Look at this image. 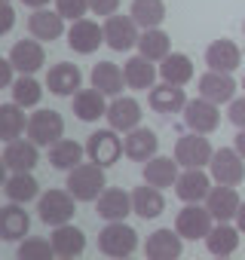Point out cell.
Masks as SVG:
<instances>
[{"label":"cell","instance_id":"7","mask_svg":"<svg viewBox=\"0 0 245 260\" xmlns=\"http://www.w3.org/2000/svg\"><path fill=\"white\" fill-rule=\"evenodd\" d=\"M215 217H211V211L208 208H202L199 202H187V208H181L178 211V217H175V230L184 236V239H205L208 233H211V223Z\"/></svg>","mask_w":245,"mask_h":260},{"label":"cell","instance_id":"31","mask_svg":"<svg viewBox=\"0 0 245 260\" xmlns=\"http://www.w3.org/2000/svg\"><path fill=\"white\" fill-rule=\"evenodd\" d=\"M160 77H163V83L187 86V83L193 80V61H190L187 55H181V52H172V55H166L163 64H160Z\"/></svg>","mask_w":245,"mask_h":260},{"label":"cell","instance_id":"4","mask_svg":"<svg viewBox=\"0 0 245 260\" xmlns=\"http://www.w3.org/2000/svg\"><path fill=\"white\" fill-rule=\"evenodd\" d=\"M74 202H77V196H74L71 190H49V193H43L40 202H37L40 220L49 223V226L71 223V217H74Z\"/></svg>","mask_w":245,"mask_h":260},{"label":"cell","instance_id":"45","mask_svg":"<svg viewBox=\"0 0 245 260\" xmlns=\"http://www.w3.org/2000/svg\"><path fill=\"white\" fill-rule=\"evenodd\" d=\"M13 22H16V13H13V7L7 4V7H4V25H0V34H10Z\"/></svg>","mask_w":245,"mask_h":260},{"label":"cell","instance_id":"28","mask_svg":"<svg viewBox=\"0 0 245 260\" xmlns=\"http://www.w3.org/2000/svg\"><path fill=\"white\" fill-rule=\"evenodd\" d=\"M74 113H77V119H83V122H95L98 116H104V113H107L104 92H98L95 86H92V89H80V92L74 95Z\"/></svg>","mask_w":245,"mask_h":260},{"label":"cell","instance_id":"3","mask_svg":"<svg viewBox=\"0 0 245 260\" xmlns=\"http://www.w3.org/2000/svg\"><path fill=\"white\" fill-rule=\"evenodd\" d=\"M65 135V119L58 110H37L28 119V138L37 147H52Z\"/></svg>","mask_w":245,"mask_h":260},{"label":"cell","instance_id":"27","mask_svg":"<svg viewBox=\"0 0 245 260\" xmlns=\"http://www.w3.org/2000/svg\"><path fill=\"white\" fill-rule=\"evenodd\" d=\"M144 181L150 187H160V190L175 187V181H178V159H172V156H154V159H147L144 162Z\"/></svg>","mask_w":245,"mask_h":260},{"label":"cell","instance_id":"49","mask_svg":"<svg viewBox=\"0 0 245 260\" xmlns=\"http://www.w3.org/2000/svg\"><path fill=\"white\" fill-rule=\"evenodd\" d=\"M242 89H245V80H242Z\"/></svg>","mask_w":245,"mask_h":260},{"label":"cell","instance_id":"30","mask_svg":"<svg viewBox=\"0 0 245 260\" xmlns=\"http://www.w3.org/2000/svg\"><path fill=\"white\" fill-rule=\"evenodd\" d=\"M184 104H187V95L181 86L163 83V86L150 89V107L157 113H178V110H184Z\"/></svg>","mask_w":245,"mask_h":260},{"label":"cell","instance_id":"8","mask_svg":"<svg viewBox=\"0 0 245 260\" xmlns=\"http://www.w3.org/2000/svg\"><path fill=\"white\" fill-rule=\"evenodd\" d=\"M221 122V113H218V104L208 101V98H193L184 104V125L190 128V132H199V135H208L215 132Z\"/></svg>","mask_w":245,"mask_h":260},{"label":"cell","instance_id":"14","mask_svg":"<svg viewBox=\"0 0 245 260\" xmlns=\"http://www.w3.org/2000/svg\"><path fill=\"white\" fill-rule=\"evenodd\" d=\"M101 43H104V28H98V25L89 22V19H77V22L71 25V31H68V46H71L74 52H80V55L95 52Z\"/></svg>","mask_w":245,"mask_h":260},{"label":"cell","instance_id":"1","mask_svg":"<svg viewBox=\"0 0 245 260\" xmlns=\"http://www.w3.org/2000/svg\"><path fill=\"white\" fill-rule=\"evenodd\" d=\"M74 196H77V202H95L101 193H104V187H107V181H104V166H98V162H80L77 169H71L68 172V184H65Z\"/></svg>","mask_w":245,"mask_h":260},{"label":"cell","instance_id":"34","mask_svg":"<svg viewBox=\"0 0 245 260\" xmlns=\"http://www.w3.org/2000/svg\"><path fill=\"white\" fill-rule=\"evenodd\" d=\"M239 233H242V230H233L230 223H218V226H211V233L205 236V248H208L215 257H230V254L239 248Z\"/></svg>","mask_w":245,"mask_h":260},{"label":"cell","instance_id":"26","mask_svg":"<svg viewBox=\"0 0 245 260\" xmlns=\"http://www.w3.org/2000/svg\"><path fill=\"white\" fill-rule=\"evenodd\" d=\"M95 202H98V217H104V220H122L132 211V196L116 187H104V193Z\"/></svg>","mask_w":245,"mask_h":260},{"label":"cell","instance_id":"22","mask_svg":"<svg viewBox=\"0 0 245 260\" xmlns=\"http://www.w3.org/2000/svg\"><path fill=\"white\" fill-rule=\"evenodd\" d=\"M10 61H13V68H16L19 74H34V71L43 68L46 52H43V46L37 43V37H34V40H19V43L10 49Z\"/></svg>","mask_w":245,"mask_h":260},{"label":"cell","instance_id":"46","mask_svg":"<svg viewBox=\"0 0 245 260\" xmlns=\"http://www.w3.org/2000/svg\"><path fill=\"white\" fill-rule=\"evenodd\" d=\"M236 150H239V156L245 159V128H239V135H236Z\"/></svg>","mask_w":245,"mask_h":260},{"label":"cell","instance_id":"20","mask_svg":"<svg viewBox=\"0 0 245 260\" xmlns=\"http://www.w3.org/2000/svg\"><path fill=\"white\" fill-rule=\"evenodd\" d=\"M49 242H52V248H55V257H65V260H74V257H80V254L86 251V236H83V230L74 226V223L55 226V233H52Z\"/></svg>","mask_w":245,"mask_h":260},{"label":"cell","instance_id":"19","mask_svg":"<svg viewBox=\"0 0 245 260\" xmlns=\"http://www.w3.org/2000/svg\"><path fill=\"white\" fill-rule=\"evenodd\" d=\"M80 83H83L80 68L77 64H68V61L52 64L49 74H46V89L52 95H77L80 92Z\"/></svg>","mask_w":245,"mask_h":260},{"label":"cell","instance_id":"43","mask_svg":"<svg viewBox=\"0 0 245 260\" xmlns=\"http://www.w3.org/2000/svg\"><path fill=\"white\" fill-rule=\"evenodd\" d=\"M119 7V0H89V10L95 16H113Z\"/></svg>","mask_w":245,"mask_h":260},{"label":"cell","instance_id":"15","mask_svg":"<svg viewBox=\"0 0 245 260\" xmlns=\"http://www.w3.org/2000/svg\"><path fill=\"white\" fill-rule=\"evenodd\" d=\"M196 86H199V95L208 98V101H215V104L233 101V95H236V80H233L230 74H224V71H208V74H202Z\"/></svg>","mask_w":245,"mask_h":260},{"label":"cell","instance_id":"39","mask_svg":"<svg viewBox=\"0 0 245 260\" xmlns=\"http://www.w3.org/2000/svg\"><path fill=\"white\" fill-rule=\"evenodd\" d=\"M10 89H13V101L22 104V107H34V104H40V98H43V89H40V83H37L31 74H22Z\"/></svg>","mask_w":245,"mask_h":260},{"label":"cell","instance_id":"9","mask_svg":"<svg viewBox=\"0 0 245 260\" xmlns=\"http://www.w3.org/2000/svg\"><path fill=\"white\" fill-rule=\"evenodd\" d=\"M119 153H122V141L116 138V128H98V132H92L89 141H86V156L92 162L104 166V169L113 166L119 159Z\"/></svg>","mask_w":245,"mask_h":260},{"label":"cell","instance_id":"50","mask_svg":"<svg viewBox=\"0 0 245 260\" xmlns=\"http://www.w3.org/2000/svg\"><path fill=\"white\" fill-rule=\"evenodd\" d=\"M242 31H245V25H242Z\"/></svg>","mask_w":245,"mask_h":260},{"label":"cell","instance_id":"33","mask_svg":"<svg viewBox=\"0 0 245 260\" xmlns=\"http://www.w3.org/2000/svg\"><path fill=\"white\" fill-rule=\"evenodd\" d=\"M83 153H86L83 144L62 138V141H55V144L49 147V162H52L58 172H71V169H77V166L83 162Z\"/></svg>","mask_w":245,"mask_h":260},{"label":"cell","instance_id":"10","mask_svg":"<svg viewBox=\"0 0 245 260\" xmlns=\"http://www.w3.org/2000/svg\"><path fill=\"white\" fill-rule=\"evenodd\" d=\"M211 178H215V184H227V187H239L242 184V178H245V166H242V156H239V150L233 147H221V150H215V156H211Z\"/></svg>","mask_w":245,"mask_h":260},{"label":"cell","instance_id":"23","mask_svg":"<svg viewBox=\"0 0 245 260\" xmlns=\"http://www.w3.org/2000/svg\"><path fill=\"white\" fill-rule=\"evenodd\" d=\"M40 162V153H37V144L34 141H7L4 147V166L10 172H31L34 166Z\"/></svg>","mask_w":245,"mask_h":260},{"label":"cell","instance_id":"47","mask_svg":"<svg viewBox=\"0 0 245 260\" xmlns=\"http://www.w3.org/2000/svg\"><path fill=\"white\" fill-rule=\"evenodd\" d=\"M236 223H239V230L245 233V202L239 205V211H236Z\"/></svg>","mask_w":245,"mask_h":260},{"label":"cell","instance_id":"11","mask_svg":"<svg viewBox=\"0 0 245 260\" xmlns=\"http://www.w3.org/2000/svg\"><path fill=\"white\" fill-rule=\"evenodd\" d=\"M239 205H242V199H239L236 187H227V184L211 187V190H208V196H205V208L211 211V217H215L218 223L233 220V217H236V211H239Z\"/></svg>","mask_w":245,"mask_h":260},{"label":"cell","instance_id":"32","mask_svg":"<svg viewBox=\"0 0 245 260\" xmlns=\"http://www.w3.org/2000/svg\"><path fill=\"white\" fill-rule=\"evenodd\" d=\"M122 74H126V86L129 89H154V80H157V68L144 55L129 58L126 68H122Z\"/></svg>","mask_w":245,"mask_h":260},{"label":"cell","instance_id":"6","mask_svg":"<svg viewBox=\"0 0 245 260\" xmlns=\"http://www.w3.org/2000/svg\"><path fill=\"white\" fill-rule=\"evenodd\" d=\"M138 25L132 16H107L104 22V43L113 49V52H126L132 46H138Z\"/></svg>","mask_w":245,"mask_h":260},{"label":"cell","instance_id":"51","mask_svg":"<svg viewBox=\"0 0 245 260\" xmlns=\"http://www.w3.org/2000/svg\"><path fill=\"white\" fill-rule=\"evenodd\" d=\"M7 4H10V0H7Z\"/></svg>","mask_w":245,"mask_h":260},{"label":"cell","instance_id":"21","mask_svg":"<svg viewBox=\"0 0 245 260\" xmlns=\"http://www.w3.org/2000/svg\"><path fill=\"white\" fill-rule=\"evenodd\" d=\"M31 230V217L22 208V202H10L7 208H0V236L7 242H19L25 239Z\"/></svg>","mask_w":245,"mask_h":260},{"label":"cell","instance_id":"18","mask_svg":"<svg viewBox=\"0 0 245 260\" xmlns=\"http://www.w3.org/2000/svg\"><path fill=\"white\" fill-rule=\"evenodd\" d=\"M205 64H208V71L233 74V71L242 64V49H239L233 40H215V43L205 49Z\"/></svg>","mask_w":245,"mask_h":260},{"label":"cell","instance_id":"38","mask_svg":"<svg viewBox=\"0 0 245 260\" xmlns=\"http://www.w3.org/2000/svg\"><path fill=\"white\" fill-rule=\"evenodd\" d=\"M25 107L22 104H4L0 107V135H4V141H16L22 135V128H25Z\"/></svg>","mask_w":245,"mask_h":260},{"label":"cell","instance_id":"16","mask_svg":"<svg viewBox=\"0 0 245 260\" xmlns=\"http://www.w3.org/2000/svg\"><path fill=\"white\" fill-rule=\"evenodd\" d=\"M211 190V181L202 169H184L175 181V193L181 202H202Z\"/></svg>","mask_w":245,"mask_h":260},{"label":"cell","instance_id":"41","mask_svg":"<svg viewBox=\"0 0 245 260\" xmlns=\"http://www.w3.org/2000/svg\"><path fill=\"white\" fill-rule=\"evenodd\" d=\"M55 10H58L65 19L77 22V19H83V16H86V10H89V0H55Z\"/></svg>","mask_w":245,"mask_h":260},{"label":"cell","instance_id":"12","mask_svg":"<svg viewBox=\"0 0 245 260\" xmlns=\"http://www.w3.org/2000/svg\"><path fill=\"white\" fill-rule=\"evenodd\" d=\"M104 116H107L110 128H116V132H132V128H138V122H141V104L135 98L116 95L107 104V113Z\"/></svg>","mask_w":245,"mask_h":260},{"label":"cell","instance_id":"48","mask_svg":"<svg viewBox=\"0 0 245 260\" xmlns=\"http://www.w3.org/2000/svg\"><path fill=\"white\" fill-rule=\"evenodd\" d=\"M22 4H25V7H31V10H43L49 0H22Z\"/></svg>","mask_w":245,"mask_h":260},{"label":"cell","instance_id":"25","mask_svg":"<svg viewBox=\"0 0 245 260\" xmlns=\"http://www.w3.org/2000/svg\"><path fill=\"white\" fill-rule=\"evenodd\" d=\"M132 211L138 217H144V220L160 217L166 211V199H163L160 187H150L147 181H144V187H135V193H132Z\"/></svg>","mask_w":245,"mask_h":260},{"label":"cell","instance_id":"37","mask_svg":"<svg viewBox=\"0 0 245 260\" xmlns=\"http://www.w3.org/2000/svg\"><path fill=\"white\" fill-rule=\"evenodd\" d=\"M138 49H141L144 58L163 61V58L169 55V34L160 31V28H150V31H144V34L138 37Z\"/></svg>","mask_w":245,"mask_h":260},{"label":"cell","instance_id":"17","mask_svg":"<svg viewBox=\"0 0 245 260\" xmlns=\"http://www.w3.org/2000/svg\"><path fill=\"white\" fill-rule=\"evenodd\" d=\"M181 233L178 230H157V233H150V239H147V245H144V254L150 257V260H175V257H181V251H184V245H181Z\"/></svg>","mask_w":245,"mask_h":260},{"label":"cell","instance_id":"40","mask_svg":"<svg viewBox=\"0 0 245 260\" xmlns=\"http://www.w3.org/2000/svg\"><path fill=\"white\" fill-rule=\"evenodd\" d=\"M55 257V248L52 242H43V239H25L19 245V260H52Z\"/></svg>","mask_w":245,"mask_h":260},{"label":"cell","instance_id":"13","mask_svg":"<svg viewBox=\"0 0 245 260\" xmlns=\"http://www.w3.org/2000/svg\"><path fill=\"white\" fill-rule=\"evenodd\" d=\"M157 147H160V138L154 128H132V132H126V138H122V153H126L129 159L135 162H147L157 156Z\"/></svg>","mask_w":245,"mask_h":260},{"label":"cell","instance_id":"35","mask_svg":"<svg viewBox=\"0 0 245 260\" xmlns=\"http://www.w3.org/2000/svg\"><path fill=\"white\" fill-rule=\"evenodd\" d=\"M129 16L135 19L138 28L150 31V28H160V25H163V19H166V4H163V0H132Z\"/></svg>","mask_w":245,"mask_h":260},{"label":"cell","instance_id":"24","mask_svg":"<svg viewBox=\"0 0 245 260\" xmlns=\"http://www.w3.org/2000/svg\"><path fill=\"white\" fill-rule=\"evenodd\" d=\"M28 31H31V37H37V40H58L62 34H65V16L55 10V13H49V10H34L31 13V19H28Z\"/></svg>","mask_w":245,"mask_h":260},{"label":"cell","instance_id":"36","mask_svg":"<svg viewBox=\"0 0 245 260\" xmlns=\"http://www.w3.org/2000/svg\"><path fill=\"white\" fill-rule=\"evenodd\" d=\"M7 199L10 202H31L37 193H40V187H37V181L31 178V172H13L10 178H7Z\"/></svg>","mask_w":245,"mask_h":260},{"label":"cell","instance_id":"2","mask_svg":"<svg viewBox=\"0 0 245 260\" xmlns=\"http://www.w3.org/2000/svg\"><path fill=\"white\" fill-rule=\"evenodd\" d=\"M138 248V233L122 220H107V226L98 233V251L104 257H129Z\"/></svg>","mask_w":245,"mask_h":260},{"label":"cell","instance_id":"29","mask_svg":"<svg viewBox=\"0 0 245 260\" xmlns=\"http://www.w3.org/2000/svg\"><path fill=\"white\" fill-rule=\"evenodd\" d=\"M92 86H95L98 92L116 98V95L122 92V86H126V74H122L113 61H98V64L92 68Z\"/></svg>","mask_w":245,"mask_h":260},{"label":"cell","instance_id":"42","mask_svg":"<svg viewBox=\"0 0 245 260\" xmlns=\"http://www.w3.org/2000/svg\"><path fill=\"white\" fill-rule=\"evenodd\" d=\"M227 116H230V122H233L236 128H245V98H233Z\"/></svg>","mask_w":245,"mask_h":260},{"label":"cell","instance_id":"5","mask_svg":"<svg viewBox=\"0 0 245 260\" xmlns=\"http://www.w3.org/2000/svg\"><path fill=\"white\" fill-rule=\"evenodd\" d=\"M211 156H215V150H211L208 138H202L199 132H187V135H181L178 144H175V159H178V166H184V169L211 166Z\"/></svg>","mask_w":245,"mask_h":260},{"label":"cell","instance_id":"44","mask_svg":"<svg viewBox=\"0 0 245 260\" xmlns=\"http://www.w3.org/2000/svg\"><path fill=\"white\" fill-rule=\"evenodd\" d=\"M0 80H4V86H13L16 80H13V61L7 58V61H0Z\"/></svg>","mask_w":245,"mask_h":260}]
</instances>
